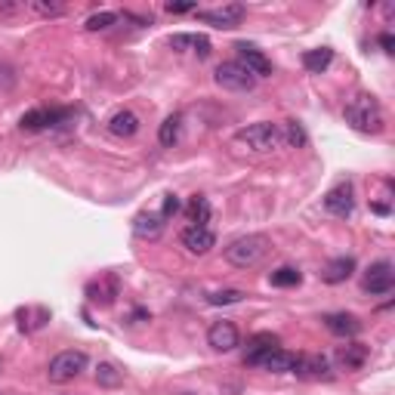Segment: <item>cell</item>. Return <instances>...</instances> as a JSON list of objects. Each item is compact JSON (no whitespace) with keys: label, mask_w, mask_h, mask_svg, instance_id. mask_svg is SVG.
<instances>
[{"label":"cell","mask_w":395,"mask_h":395,"mask_svg":"<svg viewBox=\"0 0 395 395\" xmlns=\"http://www.w3.org/2000/svg\"><path fill=\"white\" fill-rule=\"evenodd\" d=\"M179 241H183V247L192 256H204V254H210V250L217 247V235H213L210 226H188V229H183Z\"/></svg>","instance_id":"30bf717a"},{"label":"cell","mask_w":395,"mask_h":395,"mask_svg":"<svg viewBox=\"0 0 395 395\" xmlns=\"http://www.w3.org/2000/svg\"><path fill=\"white\" fill-rule=\"evenodd\" d=\"M337 362L343 364L346 371H358V367L367 362V346H362V343L340 346V349H337Z\"/></svg>","instance_id":"7402d4cb"},{"label":"cell","mask_w":395,"mask_h":395,"mask_svg":"<svg viewBox=\"0 0 395 395\" xmlns=\"http://www.w3.org/2000/svg\"><path fill=\"white\" fill-rule=\"evenodd\" d=\"M293 364H296V355L287 352V349H281V346L269 349V352L256 362V367H263V371H272V374H293Z\"/></svg>","instance_id":"2e32d148"},{"label":"cell","mask_w":395,"mask_h":395,"mask_svg":"<svg viewBox=\"0 0 395 395\" xmlns=\"http://www.w3.org/2000/svg\"><path fill=\"white\" fill-rule=\"evenodd\" d=\"M235 50H238V62H241V65H244L256 80H259V77H272L275 68H272V62H269V56H266L263 50H256L254 43H247V40H238Z\"/></svg>","instance_id":"52a82bcc"},{"label":"cell","mask_w":395,"mask_h":395,"mask_svg":"<svg viewBox=\"0 0 395 395\" xmlns=\"http://www.w3.org/2000/svg\"><path fill=\"white\" fill-rule=\"evenodd\" d=\"M118 293H121L118 275H102L99 281L87 284V296H90V303H96V306H112Z\"/></svg>","instance_id":"4fadbf2b"},{"label":"cell","mask_w":395,"mask_h":395,"mask_svg":"<svg viewBox=\"0 0 395 395\" xmlns=\"http://www.w3.org/2000/svg\"><path fill=\"white\" fill-rule=\"evenodd\" d=\"M68 118V112H59V109H31L22 114L19 127L28 130V133H40V130H50L56 127V124H62Z\"/></svg>","instance_id":"7c38bea8"},{"label":"cell","mask_w":395,"mask_h":395,"mask_svg":"<svg viewBox=\"0 0 395 395\" xmlns=\"http://www.w3.org/2000/svg\"><path fill=\"white\" fill-rule=\"evenodd\" d=\"M244 13L247 10L241 4H226V6H217V10H198V19L204 25H213V28H238Z\"/></svg>","instance_id":"ba28073f"},{"label":"cell","mask_w":395,"mask_h":395,"mask_svg":"<svg viewBox=\"0 0 395 395\" xmlns=\"http://www.w3.org/2000/svg\"><path fill=\"white\" fill-rule=\"evenodd\" d=\"M343 118H346V124L352 130L374 133V136H377V133H383V127H386L380 102H377L374 96H367V93H358V96L349 99L346 109H343Z\"/></svg>","instance_id":"6da1fadb"},{"label":"cell","mask_w":395,"mask_h":395,"mask_svg":"<svg viewBox=\"0 0 395 395\" xmlns=\"http://www.w3.org/2000/svg\"><path fill=\"white\" fill-rule=\"evenodd\" d=\"M31 10L38 16H43V19H56V16L65 13V6H62V4H47V0H34Z\"/></svg>","instance_id":"1f68e13d"},{"label":"cell","mask_w":395,"mask_h":395,"mask_svg":"<svg viewBox=\"0 0 395 395\" xmlns=\"http://www.w3.org/2000/svg\"><path fill=\"white\" fill-rule=\"evenodd\" d=\"M330 62H334V50H328V47H318V50H306V53H303V68L312 71V75H321V71H328Z\"/></svg>","instance_id":"cb8c5ba5"},{"label":"cell","mask_w":395,"mask_h":395,"mask_svg":"<svg viewBox=\"0 0 395 395\" xmlns=\"http://www.w3.org/2000/svg\"><path fill=\"white\" fill-rule=\"evenodd\" d=\"M235 142L238 146H247L254 155H269V151L281 148V127L272 121H259V124H247L235 133Z\"/></svg>","instance_id":"3957f363"},{"label":"cell","mask_w":395,"mask_h":395,"mask_svg":"<svg viewBox=\"0 0 395 395\" xmlns=\"http://www.w3.org/2000/svg\"><path fill=\"white\" fill-rule=\"evenodd\" d=\"M170 47L179 50V53H185V50H192L198 53L201 59H207L210 56V40L204 38V34H170Z\"/></svg>","instance_id":"ac0fdd59"},{"label":"cell","mask_w":395,"mask_h":395,"mask_svg":"<svg viewBox=\"0 0 395 395\" xmlns=\"http://www.w3.org/2000/svg\"><path fill=\"white\" fill-rule=\"evenodd\" d=\"M278 127H281V142H284V146H291V148L306 146V130H303L296 121H284V124H278Z\"/></svg>","instance_id":"4316f807"},{"label":"cell","mask_w":395,"mask_h":395,"mask_svg":"<svg viewBox=\"0 0 395 395\" xmlns=\"http://www.w3.org/2000/svg\"><path fill=\"white\" fill-rule=\"evenodd\" d=\"M210 201L207 198H201V195H195L192 201H188V207H185V217H188V222L192 226H207L210 222Z\"/></svg>","instance_id":"d4e9b609"},{"label":"cell","mask_w":395,"mask_h":395,"mask_svg":"<svg viewBox=\"0 0 395 395\" xmlns=\"http://www.w3.org/2000/svg\"><path fill=\"white\" fill-rule=\"evenodd\" d=\"M164 217L161 213H148V210H142L133 217V235L142 238V241H158L161 235H164Z\"/></svg>","instance_id":"5bb4252c"},{"label":"cell","mask_w":395,"mask_h":395,"mask_svg":"<svg viewBox=\"0 0 395 395\" xmlns=\"http://www.w3.org/2000/svg\"><path fill=\"white\" fill-rule=\"evenodd\" d=\"M380 47H383L386 53H392V50H395V38H392L389 31H383V34H380Z\"/></svg>","instance_id":"e575fe53"},{"label":"cell","mask_w":395,"mask_h":395,"mask_svg":"<svg viewBox=\"0 0 395 395\" xmlns=\"http://www.w3.org/2000/svg\"><path fill=\"white\" fill-rule=\"evenodd\" d=\"M121 371L114 364H99L96 367V383L99 386H105V389H114V386H121Z\"/></svg>","instance_id":"f546056e"},{"label":"cell","mask_w":395,"mask_h":395,"mask_svg":"<svg viewBox=\"0 0 395 395\" xmlns=\"http://www.w3.org/2000/svg\"><path fill=\"white\" fill-rule=\"evenodd\" d=\"M352 272H355V259L352 256H337V259H330V263L321 269V281L343 284L346 278H352Z\"/></svg>","instance_id":"d6986e66"},{"label":"cell","mask_w":395,"mask_h":395,"mask_svg":"<svg viewBox=\"0 0 395 395\" xmlns=\"http://www.w3.org/2000/svg\"><path fill=\"white\" fill-rule=\"evenodd\" d=\"M278 346V337L275 334H256L254 340L247 343V352H244V364H250V367H256V362L263 358L269 349H275Z\"/></svg>","instance_id":"44dd1931"},{"label":"cell","mask_w":395,"mask_h":395,"mask_svg":"<svg viewBox=\"0 0 395 395\" xmlns=\"http://www.w3.org/2000/svg\"><path fill=\"white\" fill-rule=\"evenodd\" d=\"M179 207H183V204H179V198L176 195H164V210H161V217H173V213L179 210Z\"/></svg>","instance_id":"d6a6232c"},{"label":"cell","mask_w":395,"mask_h":395,"mask_svg":"<svg viewBox=\"0 0 395 395\" xmlns=\"http://www.w3.org/2000/svg\"><path fill=\"white\" fill-rule=\"evenodd\" d=\"M293 374L303 380H321V377H330V362L325 355H296Z\"/></svg>","instance_id":"9a60e30c"},{"label":"cell","mask_w":395,"mask_h":395,"mask_svg":"<svg viewBox=\"0 0 395 395\" xmlns=\"http://www.w3.org/2000/svg\"><path fill=\"white\" fill-rule=\"evenodd\" d=\"M167 13H173V16H179V13H198V6L195 4H167Z\"/></svg>","instance_id":"836d02e7"},{"label":"cell","mask_w":395,"mask_h":395,"mask_svg":"<svg viewBox=\"0 0 395 395\" xmlns=\"http://www.w3.org/2000/svg\"><path fill=\"white\" fill-rule=\"evenodd\" d=\"M325 210L330 213V217H340V220L352 217V210H355V188H352V183H340L337 188H330L328 198H325Z\"/></svg>","instance_id":"9c48e42d"},{"label":"cell","mask_w":395,"mask_h":395,"mask_svg":"<svg viewBox=\"0 0 395 395\" xmlns=\"http://www.w3.org/2000/svg\"><path fill=\"white\" fill-rule=\"evenodd\" d=\"M213 80H217L222 90H232V93H247V90L256 87V77L250 75V71L241 65L238 59L217 65V71H213Z\"/></svg>","instance_id":"5b68a950"},{"label":"cell","mask_w":395,"mask_h":395,"mask_svg":"<svg viewBox=\"0 0 395 395\" xmlns=\"http://www.w3.org/2000/svg\"><path fill=\"white\" fill-rule=\"evenodd\" d=\"M109 133L114 139H130V136H136L139 133V118L133 112H118V114H112V121H109Z\"/></svg>","instance_id":"ffe728a7"},{"label":"cell","mask_w":395,"mask_h":395,"mask_svg":"<svg viewBox=\"0 0 395 395\" xmlns=\"http://www.w3.org/2000/svg\"><path fill=\"white\" fill-rule=\"evenodd\" d=\"M269 250H272V241L266 235H241L226 247V259L235 269H254L269 256Z\"/></svg>","instance_id":"7a4b0ae2"},{"label":"cell","mask_w":395,"mask_h":395,"mask_svg":"<svg viewBox=\"0 0 395 395\" xmlns=\"http://www.w3.org/2000/svg\"><path fill=\"white\" fill-rule=\"evenodd\" d=\"M244 291H217V293H210L207 296V303L210 306H235V303L244 300Z\"/></svg>","instance_id":"4dcf8cb0"},{"label":"cell","mask_w":395,"mask_h":395,"mask_svg":"<svg viewBox=\"0 0 395 395\" xmlns=\"http://www.w3.org/2000/svg\"><path fill=\"white\" fill-rule=\"evenodd\" d=\"M179 133H183V114L173 112L170 118H164V124H161V130H158L161 146H176V142H179Z\"/></svg>","instance_id":"484cf974"},{"label":"cell","mask_w":395,"mask_h":395,"mask_svg":"<svg viewBox=\"0 0 395 395\" xmlns=\"http://www.w3.org/2000/svg\"><path fill=\"white\" fill-rule=\"evenodd\" d=\"M121 19V13H112V10H102V13H93L90 19L84 22V28L87 31H105V28H112L114 22Z\"/></svg>","instance_id":"f1b7e54d"},{"label":"cell","mask_w":395,"mask_h":395,"mask_svg":"<svg viewBox=\"0 0 395 395\" xmlns=\"http://www.w3.org/2000/svg\"><path fill=\"white\" fill-rule=\"evenodd\" d=\"M84 371H87V355L80 352V349H65V352H59L50 362L47 377H50V383H71Z\"/></svg>","instance_id":"277c9868"},{"label":"cell","mask_w":395,"mask_h":395,"mask_svg":"<svg viewBox=\"0 0 395 395\" xmlns=\"http://www.w3.org/2000/svg\"><path fill=\"white\" fill-rule=\"evenodd\" d=\"M321 321H325V328L337 337H358L362 334V321L355 315H349V312H330V315H325Z\"/></svg>","instance_id":"e0dca14e"},{"label":"cell","mask_w":395,"mask_h":395,"mask_svg":"<svg viewBox=\"0 0 395 395\" xmlns=\"http://www.w3.org/2000/svg\"><path fill=\"white\" fill-rule=\"evenodd\" d=\"M207 343L213 352H232V349L241 346V334L232 321H213L207 330Z\"/></svg>","instance_id":"8fae6325"},{"label":"cell","mask_w":395,"mask_h":395,"mask_svg":"<svg viewBox=\"0 0 395 395\" xmlns=\"http://www.w3.org/2000/svg\"><path fill=\"white\" fill-rule=\"evenodd\" d=\"M392 287H395V266L389 263V259H380V263H374L364 272V278H362V291L371 293V296L389 293Z\"/></svg>","instance_id":"8992f818"},{"label":"cell","mask_w":395,"mask_h":395,"mask_svg":"<svg viewBox=\"0 0 395 395\" xmlns=\"http://www.w3.org/2000/svg\"><path fill=\"white\" fill-rule=\"evenodd\" d=\"M16 318H19V328L22 330H38V328H43L50 321V312L43 309V306H25V309H16Z\"/></svg>","instance_id":"603a6c76"},{"label":"cell","mask_w":395,"mask_h":395,"mask_svg":"<svg viewBox=\"0 0 395 395\" xmlns=\"http://www.w3.org/2000/svg\"><path fill=\"white\" fill-rule=\"evenodd\" d=\"M303 281V272L300 269H293V266H281V269H275L272 275H269V284L272 287H296Z\"/></svg>","instance_id":"83f0119b"}]
</instances>
